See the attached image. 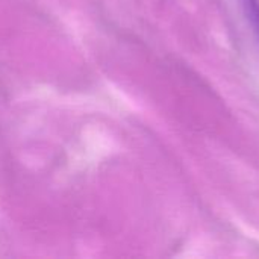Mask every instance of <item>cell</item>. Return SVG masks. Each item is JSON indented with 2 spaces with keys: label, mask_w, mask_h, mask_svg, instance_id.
<instances>
[{
  "label": "cell",
  "mask_w": 259,
  "mask_h": 259,
  "mask_svg": "<svg viewBox=\"0 0 259 259\" xmlns=\"http://www.w3.org/2000/svg\"><path fill=\"white\" fill-rule=\"evenodd\" d=\"M241 5L259 38V0H241Z\"/></svg>",
  "instance_id": "obj_1"
}]
</instances>
